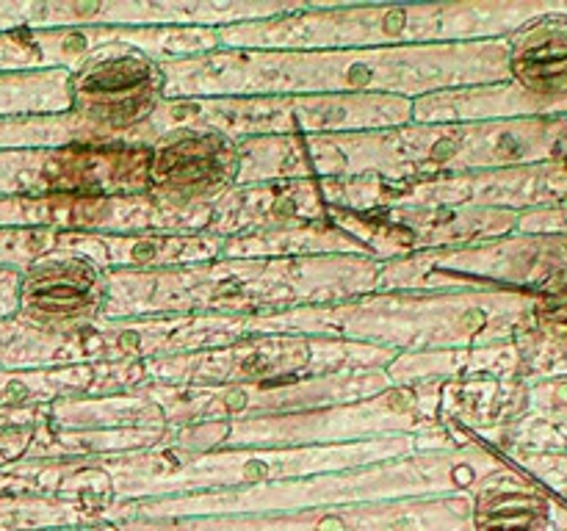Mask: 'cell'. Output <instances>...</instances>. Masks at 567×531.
Returning a JSON list of instances; mask_svg holds the SVG:
<instances>
[{
  "label": "cell",
  "instance_id": "11",
  "mask_svg": "<svg viewBox=\"0 0 567 531\" xmlns=\"http://www.w3.org/2000/svg\"><path fill=\"white\" fill-rule=\"evenodd\" d=\"M385 368L347 371L313 379L269 382V385L230 387H144V396L164 413L166 426L205 424V420H244L291 415L302 409L360 402L391 391Z\"/></svg>",
  "mask_w": 567,
  "mask_h": 531
},
{
  "label": "cell",
  "instance_id": "15",
  "mask_svg": "<svg viewBox=\"0 0 567 531\" xmlns=\"http://www.w3.org/2000/svg\"><path fill=\"white\" fill-rule=\"evenodd\" d=\"M70 94L75 114L100 127L111 144H127L164 100V75L142 50L111 44L70 72Z\"/></svg>",
  "mask_w": 567,
  "mask_h": 531
},
{
  "label": "cell",
  "instance_id": "16",
  "mask_svg": "<svg viewBox=\"0 0 567 531\" xmlns=\"http://www.w3.org/2000/svg\"><path fill=\"white\" fill-rule=\"evenodd\" d=\"M147 197L177 210L214 208L236 188L238 144L219 133L172 131L150 144Z\"/></svg>",
  "mask_w": 567,
  "mask_h": 531
},
{
  "label": "cell",
  "instance_id": "4",
  "mask_svg": "<svg viewBox=\"0 0 567 531\" xmlns=\"http://www.w3.org/2000/svg\"><path fill=\"white\" fill-rule=\"evenodd\" d=\"M529 296L504 291L365 293L338 304L244 315L247 335H316L388 352H437L498 343L529 315Z\"/></svg>",
  "mask_w": 567,
  "mask_h": 531
},
{
  "label": "cell",
  "instance_id": "27",
  "mask_svg": "<svg viewBox=\"0 0 567 531\" xmlns=\"http://www.w3.org/2000/svg\"><path fill=\"white\" fill-rule=\"evenodd\" d=\"M109 503L50 496H0V531L81 529L103 523Z\"/></svg>",
  "mask_w": 567,
  "mask_h": 531
},
{
  "label": "cell",
  "instance_id": "22",
  "mask_svg": "<svg viewBox=\"0 0 567 531\" xmlns=\"http://www.w3.org/2000/svg\"><path fill=\"white\" fill-rule=\"evenodd\" d=\"M471 496V531H548L554 501L537 479L504 465L482 479Z\"/></svg>",
  "mask_w": 567,
  "mask_h": 531
},
{
  "label": "cell",
  "instance_id": "8",
  "mask_svg": "<svg viewBox=\"0 0 567 531\" xmlns=\"http://www.w3.org/2000/svg\"><path fill=\"white\" fill-rule=\"evenodd\" d=\"M244 315H150V319H94L75 330L50 332L14 315L0 321V368L37 371L70 365L136 363V360L192 354L244 341Z\"/></svg>",
  "mask_w": 567,
  "mask_h": 531
},
{
  "label": "cell",
  "instance_id": "28",
  "mask_svg": "<svg viewBox=\"0 0 567 531\" xmlns=\"http://www.w3.org/2000/svg\"><path fill=\"white\" fill-rule=\"evenodd\" d=\"M94 382L92 365L37 371L0 368V407H48L61 398L89 396Z\"/></svg>",
  "mask_w": 567,
  "mask_h": 531
},
{
  "label": "cell",
  "instance_id": "26",
  "mask_svg": "<svg viewBox=\"0 0 567 531\" xmlns=\"http://www.w3.org/2000/svg\"><path fill=\"white\" fill-rule=\"evenodd\" d=\"M75 191V149H0V197Z\"/></svg>",
  "mask_w": 567,
  "mask_h": 531
},
{
  "label": "cell",
  "instance_id": "13",
  "mask_svg": "<svg viewBox=\"0 0 567 531\" xmlns=\"http://www.w3.org/2000/svg\"><path fill=\"white\" fill-rule=\"evenodd\" d=\"M111 44H131L158 64L221 50L219 28H59L0 33V72L78 70Z\"/></svg>",
  "mask_w": 567,
  "mask_h": 531
},
{
  "label": "cell",
  "instance_id": "1",
  "mask_svg": "<svg viewBox=\"0 0 567 531\" xmlns=\"http://www.w3.org/2000/svg\"><path fill=\"white\" fill-rule=\"evenodd\" d=\"M164 100L393 94L419 100L507 72V39L358 50H216L161 64Z\"/></svg>",
  "mask_w": 567,
  "mask_h": 531
},
{
  "label": "cell",
  "instance_id": "12",
  "mask_svg": "<svg viewBox=\"0 0 567 531\" xmlns=\"http://www.w3.org/2000/svg\"><path fill=\"white\" fill-rule=\"evenodd\" d=\"M210 208L177 210L155 202L147 194H14L0 197V227L55 232H103V236H138V232H172L192 236L205 232Z\"/></svg>",
  "mask_w": 567,
  "mask_h": 531
},
{
  "label": "cell",
  "instance_id": "21",
  "mask_svg": "<svg viewBox=\"0 0 567 531\" xmlns=\"http://www.w3.org/2000/svg\"><path fill=\"white\" fill-rule=\"evenodd\" d=\"M507 72L540 108L567 97V11H543L507 37Z\"/></svg>",
  "mask_w": 567,
  "mask_h": 531
},
{
  "label": "cell",
  "instance_id": "7",
  "mask_svg": "<svg viewBox=\"0 0 567 531\" xmlns=\"http://www.w3.org/2000/svg\"><path fill=\"white\" fill-rule=\"evenodd\" d=\"M413 122V100L393 94H282V97L161 100L131 147H150L172 131H205L244 142L260 136L391 131Z\"/></svg>",
  "mask_w": 567,
  "mask_h": 531
},
{
  "label": "cell",
  "instance_id": "14",
  "mask_svg": "<svg viewBox=\"0 0 567 531\" xmlns=\"http://www.w3.org/2000/svg\"><path fill=\"white\" fill-rule=\"evenodd\" d=\"M332 227L347 232L354 243L380 263L430 249L465 247V243L502 238L515 227L509 210L487 208H430V205H399V208L352 214L327 210Z\"/></svg>",
  "mask_w": 567,
  "mask_h": 531
},
{
  "label": "cell",
  "instance_id": "24",
  "mask_svg": "<svg viewBox=\"0 0 567 531\" xmlns=\"http://www.w3.org/2000/svg\"><path fill=\"white\" fill-rule=\"evenodd\" d=\"M319 254H363L347 232L330 221H302V225L271 227L225 238L221 258H319Z\"/></svg>",
  "mask_w": 567,
  "mask_h": 531
},
{
  "label": "cell",
  "instance_id": "32",
  "mask_svg": "<svg viewBox=\"0 0 567 531\" xmlns=\"http://www.w3.org/2000/svg\"><path fill=\"white\" fill-rule=\"evenodd\" d=\"M37 426L39 424L9 426V429H0V468H6V465H14V462H20V459H25Z\"/></svg>",
  "mask_w": 567,
  "mask_h": 531
},
{
  "label": "cell",
  "instance_id": "20",
  "mask_svg": "<svg viewBox=\"0 0 567 531\" xmlns=\"http://www.w3.org/2000/svg\"><path fill=\"white\" fill-rule=\"evenodd\" d=\"M327 197L321 180H275L238 186L210 208V236L233 238L271 227L327 219Z\"/></svg>",
  "mask_w": 567,
  "mask_h": 531
},
{
  "label": "cell",
  "instance_id": "23",
  "mask_svg": "<svg viewBox=\"0 0 567 531\" xmlns=\"http://www.w3.org/2000/svg\"><path fill=\"white\" fill-rule=\"evenodd\" d=\"M518 354L509 346L487 343V346L437 348V352H404L385 365L393 387L435 385V382H471L502 379L515 365Z\"/></svg>",
  "mask_w": 567,
  "mask_h": 531
},
{
  "label": "cell",
  "instance_id": "17",
  "mask_svg": "<svg viewBox=\"0 0 567 531\" xmlns=\"http://www.w3.org/2000/svg\"><path fill=\"white\" fill-rule=\"evenodd\" d=\"M413 175L491 171L526 158L532 127L515 122H449V125L396 127Z\"/></svg>",
  "mask_w": 567,
  "mask_h": 531
},
{
  "label": "cell",
  "instance_id": "19",
  "mask_svg": "<svg viewBox=\"0 0 567 531\" xmlns=\"http://www.w3.org/2000/svg\"><path fill=\"white\" fill-rule=\"evenodd\" d=\"M55 249L81 254L103 271H153L221 258L225 238L210 236V232H192V236H172V232H138V236L59 232Z\"/></svg>",
  "mask_w": 567,
  "mask_h": 531
},
{
  "label": "cell",
  "instance_id": "25",
  "mask_svg": "<svg viewBox=\"0 0 567 531\" xmlns=\"http://www.w3.org/2000/svg\"><path fill=\"white\" fill-rule=\"evenodd\" d=\"M164 431L153 429H55L39 420L25 459L114 457L153 448Z\"/></svg>",
  "mask_w": 567,
  "mask_h": 531
},
{
  "label": "cell",
  "instance_id": "30",
  "mask_svg": "<svg viewBox=\"0 0 567 531\" xmlns=\"http://www.w3.org/2000/svg\"><path fill=\"white\" fill-rule=\"evenodd\" d=\"M529 321L537 341L567 348V266H559L535 285Z\"/></svg>",
  "mask_w": 567,
  "mask_h": 531
},
{
  "label": "cell",
  "instance_id": "10",
  "mask_svg": "<svg viewBox=\"0 0 567 531\" xmlns=\"http://www.w3.org/2000/svg\"><path fill=\"white\" fill-rule=\"evenodd\" d=\"M238 144V186L275 180H352L415 177L408 164L396 127L352 133H297L260 136Z\"/></svg>",
  "mask_w": 567,
  "mask_h": 531
},
{
  "label": "cell",
  "instance_id": "33",
  "mask_svg": "<svg viewBox=\"0 0 567 531\" xmlns=\"http://www.w3.org/2000/svg\"><path fill=\"white\" fill-rule=\"evenodd\" d=\"M17 299H20V271L0 269V321L17 313Z\"/></svg>",
  "mask_w": 567,
  "mask_h": 531
},
{
  "label": "cell",
  "instance_id": "3",
  "mask_svg": "<svg viewBox=\"0 0 567 531\" xmlns=\"http://www.w3.org/2000/svg\"><path fill=\"white\" fill-rule=\"evenodd\" d=\"M504 465H507L504 459H498L491 448L482 446L476 437H471L468 446L457 448V451H421L410 454V457L385 459V462L336 470V473L271 481V485L244 487V490L109 503L103 523L293 512V509L454 496V492H471L482 479L502 470Z\"/></svg>",
  "mask_w": 567,
  "mask_h": 531
},
{
  "label": "cell",
  "instance_id": "9",
  "mask_svg": "<svg viewBox=\"0 0 567 531\" xmlns=\"http://www.w3.org/2000/svg\"><path fill=\"white\" fill-rule=\"evenodd\" d=\"M50 531H471V496L454 492V496L293 509V512L120 520V523Z\"/></svg>",
  "mask_w": 567,
  "mask_h": 531
},
{
  "label": "cell",
  "instance_id": "18",
  "mask_svg": "<svg viewBox=\"0 0 567 531\" xmlns=\"http://www.w3.org/2000/svg\"><path fill=\"white\" fill-rule=\"evenodd\" d=\"M105 308V271L70 252H48L20 271L14 319L50 332L75 330L100 319Z\"/></svg>",
  "mask_w": 567,
  "mask_h": 531
},
{
  "label": "cell",
  "instance_id": "2",
  "mask_svg": "<svg viewBox=\"0 0 567 531\" xmlns=\"http://www.w3.org/2000/svg\"><path fill=\"white\" fill-rule=\"evenodd\" d=\"M380 260L363 254L319 258H216L153 271H105L100 319L150 315H269L321 308L374 293Z\"/></svg>",
  "mask_w": 567,
  "mask_h": 531
},
{
  "label": "cell",
  "instance_id": "6",
  "mask_svg": "<svg viewBox=\"0 0 567 531\" xmlns=\"http://www.w3.org/2000/svg\"><path fill=\"white\" fill-rule=\"evenodd\" d=\"M396 352L316 335H252L192 354L92 365L89 396H116L144 387H230L313 379L347 371L385 368Z\"/></svg>",
  "mask_w": 567,
  "mask_h": 531
},
{
  "label": "cell",
  "instance_id": "5",
  "mask_svg": "<svg viewBox=\"0 0 567 531\" xmlns=\"http://www.w3.org/2000/svg\"><path fill=\"white\" fill-rule=\"evenodd\" d=\"M526 25V22H524ZM520 22L496 6H319L219 28L221 50H358L507 39Z\"/></svg>",
  "mask_w": 567,
  "mask_h": 531
},
{
  "label": "cell",
  "instance_id": "31",
  "mask_svg": "<svg viewBox=\"0 0 567 531\" xmlns=\"http://www.w3.org/2000/svg\"><path fill=\"white\" fill-rule=\"evenodd\" d=\"M55 230H17L0 227V269H28L55 249Z\"/></svg>",
  "mask_w": 567,
  "mask_h": 531
},
{
  "label": "cell",
  "instance_id": "29",
  "mask_svg": "<svg viewBox=\"0 0 567 531\" xmlns=\"http://www.w3.org/2000/svg\"><path fill=\"white\" fill-rule=\"evenodd\" d=\"M70 72H0V119L70 111Z\"/></svg>",
  "mask_w": 567,
  "mask_h": 531
}]
</instances>
